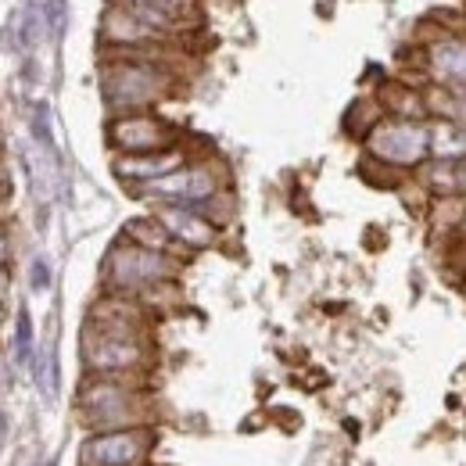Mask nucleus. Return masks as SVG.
Listing matches in <instances>:
<instances>
[{"label": "nucleus", "mask_w": 466, "mask_h": 466, "mask_svg": "<svg viewBox=\"0 0 466 466\" xmlns=\"http://www.w3.org/2000/svg\"><path fill=\"white\" fill-rule=\"evenodd\" d=\"M176 90L173 72L155 58H129V55H108L101 65V97L112 116L129 112H151Z\"/></svg>", "instance_id": "nucleus-1"}, {"label": "nucleus", "mask_w": 466, "mask_h": 466, "mask_svg": "<svg viewBox=\"0 0 466 466\" xmlns=\"http://www.w3.org/2000/svg\"><path fill=\"white\" fill-rule=\"evenodd\" d=\"M79 420L101 434V431H129V427H151V399L129 384L126 377H90L79 388Z\"/></svg>", "instance_id": "nucleus-2"}, {"label": "nucleus", "mask_w": 466, "mask_h": 466, "mask_svg": "<svg viewBox=\"0 0 466 466\" xmlns=\"http://www.w3.org/2000/svg\"><path fill=\"white\" fill-rule=\"evenodd\" d=\"M101 277L112 294H147L151 288H166L179 277V255H166V251H151L140 248L133 240H118L108 251Z\"/></svg>", "instance_id": "nucleus-3"}, {"label": "nucleus", "mask_w": 466, "mask_h": 466, "mask_svg": "<svg viewBox=\"0 0 466 466\" xmlns=\"http://www.w3.org/2000/svg\"><path fill=\"white\" fill-rule=\"evenodd\" d=\"M366 158L395 169V173H420L431 162V126L412 118H380L373 133L362 140Z\"/></svg>", "instance_id": "nucleus-4"}, {"label": "nucleus", "mask_w": 466, "mask_h": 466, "mask_svg": "<svg viewBox=\"0 0 466 466\" xmlns=\"http://www.w3.org/2000/svg\"><path fill=\"white\" fill-rule=\"evenodd\" d=\"M137 198L144 201H155V205H187V208H205L212 198L223 194V176L212 162H187L179 166L176 173L162 176L155 183H144L133 190Z\"/></svg>", "instance_id": "nucleus-5"}, {"label": "nucleus", "mask_w": 466, "mask_h": 466, "mask_svg": "<svg viewBox=\"0 0 466 466\" xmlns=\"http://www.w3.org/2000/svg\"><path fill=\"white\" fill-rule=\"evenodd\" d=\"M155 441V427L101 431L79 445V466H147Z\"/></svg>", "instance_id": "nucleus-6"}, {"label": "nucleus", "mask_w": 466, "mask_h": 466, "mask_svg": "<svg viewBox=\"0 0 466 466\" xmlns=\"http://www.w3.org/2000/svg\"><path fill=\"white\" fill-rule=\"evenodd\" d=\"M108 147L116 155H151L176 147L173 122H166L155 112H129V116H112L108 122Z\"/></svg>", "instance_id": "nucleus-7"}, {"label": "nucleus", "mask_w": 466, "mask_h": 466, "mask_svg": "<svg viewBox=\"0 0 466 466\" xmlns=\"http://www.w3.org/2000/svg\"><path fill=\"white\" fill-rule=\"evenodd\" d=\"M420 58H423L427 83L466 86V33L441 25L434 40H420Z\"/></svg>", "instance_id": "nucleus-8"}, {"label": "nucleus", "mask_w": 466, "mask_h": 466, "mask_svg": "<svg viewBox=\"0 0 466 466\" xmlns=\"http://www.w3.org/2000/svg\"><path fill=\"white\" fill-rule=\"evenodd\" d=\"M155 216L166 230L173 233V240L183 251H205L219 240V227L198 212V208H187V205H155Z\"/></svg>", "instance_id": "nucleus-9"}, {"label": "nucleus", "mask_w": 466, "mask_h": 466, "mask_svg": "<svg viewBox=\"0 0 466 466\" xmlns=\"http://www.w3.org/2000/svg\"><path fill=\"white\" fill-rule=\"evenodd\" d=\"M108 4L129 7L137 18H144L162 36L190 29L198 22V11H201V0H108Z\"/></svg>", "instance_id": "nucleus-10"}, {"label": "nucleus", "mask_w": 466, "mask_h": 466, "mask_svg": "<svg viewBox=\"0 0 466 466\" xmlns=\"http://www.w3.org/2000/svg\"><path fill=\"white\" fill-rule=\"evenodd\" d=\"M179 166H187L183 151H179V147H166V151H151V155H116L112 173L137 190V187H144V183H155V179H162V176L176 173Z\"/></svg>", "instance_id": "nucleus-11"}, {"label": "nucleus", "mask_w": 466, "mask_h": 466, "mask_svg": "<svg viewBox=\"0 0 466 466\" xmlns=\"http://www.w3.org/2000/svg\"><path fill=\"white\" fill-rule=\"evenodd\" d=\"M427 83H412V79H388L377 90V101L388 118H412V122H427V97H423Z\"/></svg>", "instance_id": "nucleus-12"}, {"label": "nucleus", "mask_w": 466, "mask_h": 466, "mask_svg": "<svg viewBox=\"0 0 466 466\" xmlns=\"http://www.w3.org/2000/svg\"><path fill=\"white\" fill-rule=\"evenodd\" d=\"M431 126V158L438 162H463L466 158V126L449 118H427Z\"/></svg>", "instance_id": "nucleus-13"}, {"label": "nucleus", "mask_w": 466, "mask_h": 466, "mask_svg": "<svg viewBox=\"0 0 466 466\" xmlns=\"http://www.w3.org/2000/svg\"><path fill=\"white\" fill-rule=\"evenodd\" d=\"M122 237H126V240H133V244H140V248H151V251L183 255V248L173 240V233L158 223V216H147V219H133V223H126Z\"/></svg>", "instance_id": "nucleus-14"}, {"label": "nucleus", "mask_w": 466, "mask_h": 466, "mask_svg": "<svg viewBox=\"0 0 466 466\" xmlns=\"http://www.w3.org/2000/svg\"><path fill=\"white\" fill-rule=\"evenodd\" d=\"M416 176V183L431 194V198H456L460 194V162H438L431 158Z\"/></svg>", "instance_id": "nucleus-15"}, {"label": "nucleus", "mask_w": 466, "mask_h": 466, "mask_svg": "<svg viewBox=\"0 0 466 466\" xmlns=\"http://www.w3.org/2000/svg\"><path fill=\"white\" fill-rule=\"evenodd\" d=\"M380 118H388V116H384L377 94H373V97H359V101L349 108V116H345V133L355 137V140H366Z\"/></svg>", "instance_id": "nucleus-16"}, {"label": "nucleus", "mask_w": 466, "mask_h": 466, "mask_svg": "<svg viewBox=\"0 0 466 466\" xmlns=\"http://www.w3.org/2000/svg\"><path fill=\"white\" fill-rule=\"evenodd\" d=\"M33 355V316L29 309H18V319H15V362H29Z\"/></svg>", "instance_id": "nucleus-17"}, {"label": "nucleus", "mask_w": 466, "mask_h": 466, "mask_svg": "<svg viewBox=\"0 0 466 466\" xmlns=\"http://www.w3.org/2000/svg\"><path fill=\"white\" fill-rule=\"evenodd\" d=\"M40 25H44V7L29 4L22 15H18V44L29 51L36 40H40Z\"/></svg>", "instance_id": "nucleus-18"}, {"label": "nucleus", "mask_w": 466, "mask_h": 466, "mask_svg": "<svg viewBox=\"0 0 466 466\" xmlns=\"http://www.w3.org/2000/svg\"><path fill=\"white\" fill-rule=\"evenodd\" d=\"M36 377H40V384H44V395H47V399H55V395H58V359H55V349L44 351Z\"/></svg>", "instance_id": "nucleus-19"}, {"label": "nucleus", "mask_w": 466, "mask_h": 466, "mask_svg": "<svg viewBox=\"0 0 466 466\" xmlns=\"http://www.w3.org/2000/svg\"><path fill=\"white\" fill-rule=\"evenodd\" d=\"M33 137H36V144H40V147L55 151V137H51V112H47V105H36V112H33Z\"/></svg>", "instance_id": "nucleus-20"}, {"label": "nucleus", "mask_w": 466, "mask_h": 466, "mask_svg": "<svg viewBox=\"0 0 466 466\" xmlns=\"http://www.w3.org/2000/svg\"><path fill=\"white\" fill-rule=\"evenodd\" d=\"M29 288L33 291H47L51 288V262L44 255H36L33 266H29Z\"/></svg>", "instance_id": "nucleus-21"}, {"label": "nucleus", "mask_w": 466, "mask_h": 466, "mask_svg": "<svg viewBox=\"0 0 466 466\" xmlns=\"http://www.w3.org/2000/svg\"><path fill=\"white\" fill-rule=\"evenodd\" d=\"M44 22L51 25V36H61V29H65V0H47L44 4Z\"/></svg>", "instance_id": "nucleus-22"}, {"label": "nucleus", "mask_w": 466, "mask_h": 466, "mask_svg": "<svg viewBox=\"0 0 466 466\" xmlns=\"http://www.w3.org/2000/svg\"><path fill=\"white\" fill-rule=\"evenodd\" d=\"M4 441H7V416L0 412V452H4Z\"/></svg>", "instance_id": "nucleus-23"}, {"label": "nucleus", "mask_w": 466, "mask_h": 466, "mask_svg": "<svg viewBox=\"0 0 466 466\" xmlns=\"http://www.w3.org/2000/svg\"><path fill=\"white\" fill-rule=\"evenodd\" d=\"M460 194L466 198V158L460 162Z\"/></svg>", "instance_id": "nucleus-24"}, {"label": "nucleus", "mask_w": 466, "mask_h": 466, "mask_svg": "<svg viewBox=\"0 0 466 466\" xmlns=\"http://www.w3.org/2000/svg\"><path fill=\"white\" fill-rule=\"evenodd\" d=\"M4 294H7V273L0 269V301H4Z\"/></svg>", "instance_id": "nucleus-25"}, {"label": "nucleus", "mask_w": 466, "mask_h": 466, "mask_svg": "<svg viewBox=\"0 0 466 466\" xmlns=\"http://www.w3.org/2000/svg\"><path fill=\"white\" fill-rule=\"evenodd\" d=\"M7 258V240H4V233H0V262Z\"/></svg>", "instance_id": "nucleus-26"}, {"label": "nucleus", "mask_w": 466, "mask_h": 466, "mask_svg": "<svg viewBox=\"0 0 466 466\" xmlns=\"http://www.w3.org/2000/svg\"><path fill=\"white\" fill-rule=\"evenodd\" d=\"M460 237L466 240V216H463V227H460Z\"/></svg>", "instance_id": "nucleus-27"}, {"label": "nucleus", "mask_w": 466, "mask_h": 466, "mask_svg": "<svg viewBox=\"0 0 466 466\" xmlns=\"http://www.w3.org/2000/svg\"><path fill=\"white\" fill-rule=\"evenodd\" d=\"M51 466H55V463H51Z\"/></svg>", "instance_id": "nucleus-28"}]
</instances>
